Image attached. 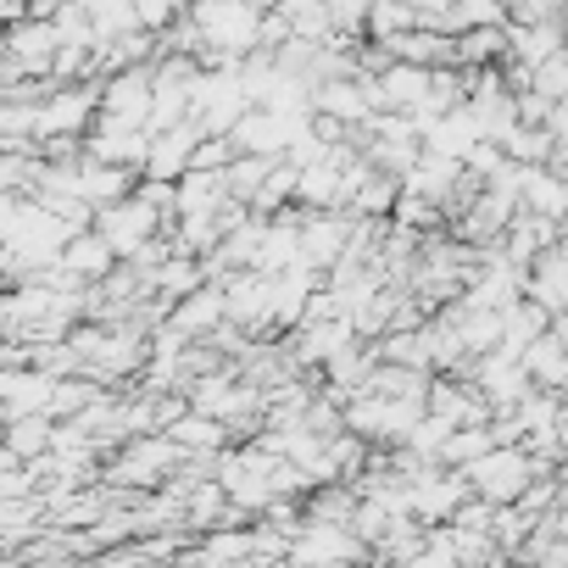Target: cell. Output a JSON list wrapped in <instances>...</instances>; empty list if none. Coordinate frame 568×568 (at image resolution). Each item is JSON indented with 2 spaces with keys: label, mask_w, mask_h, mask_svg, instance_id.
Instances as JSON below:
<instances>
[{
  "label": "cell",
  "mask_w": 568,
  "mask_h": 568,
  "mask_svg": "<svg viewBox=\"0 0 568 568\" xmlns=\"http://www.w3.org/2000/svg\"><path fill=\"white\" fill-rule=\"evenodd\" d=\"M7 278H12V262H7V251H0V291H7Z\"/></svg>",
  "instance_id": "8fae6325"
},
{
  "label": "cell",
  "mask_w": 568,
  "mask_h": 568,
  "mask_svg": "<svg viewBox=\"0 0 568 568\" xmlns=\"http://www.w3.org/2000/svg\"><path fill=\"white\" fill-rule=\"evenodd\" d=\"M524 90H529V95H540V101H562V90H568V62H562V51H557V57H546V62H535Z\"/></svg>",
  "instance_id": "5b68a950"
},
{
  "label": "cell",
  "mask_w": 568,
  "mask_h": 568,
  "mask_svg": "<svg viewBox=\"0 0 568 568\" xmlns=\"http://www.w3.org/2000/svg\"><path fill=\"white\" fill-rule=\"evenodd\" d=\"M562 0H507V23H551Z\"/></svg>",
  "instance_id": "52a82bcc"
},
{
  "label": "cell",
  "mask_w": 568,
  "mask_h": 568,
  "mask_svg": "<svg viewBox=\"0 0 568 568\" xmlns=\"http://www.w3.org/2000/svg\"><path fill=\"white\" fill-rule=\"evenodd\" d=\"M212 324H223V291H217V284H195V291L184 302H173V313H168L173 335H201Z\"/></svg>",
  "instance_id": "3957f363"
},
{
  "label": "cell",
  "mask_w": 568,
  "mask_h": 568,
  "mask_svg": "<svg viewBox=\"0 0 568 568\" xmlns=\"http://www.w3.org/2000/svg\"><path fill=\"white\" fill-rule=\"evenodd\" d=\"M240 7H251V12H273L278 0H240Z\"/></svg>",
  "instance_id": "30bf717a"
},
{
  "label": "cell",
  "mask_w": 568,
  "mask_h": 568,
  "mask_svg": "<svg viewBox=\"0 0 568 568\" xmlns=\"http://www.w3.org/2000/svg\"><path fill=\"white\" fill-rule=\"evenodd\" d=\"M18 206H23V201L0 195V245H7V234H12V223H18Z\"/></svg>",
  "instance_id": "ba28073f"
},
{
  "label": "cell",
  "mask_w": 568,
  "mask_h": 568,
  "mask_svg": "<svg viewBox=\"0 0 568 568\" xmlns=\"http://www.w3.org/2000/svg\"><path fill=\"white\" fill-rule=\"evenodd\" d=\"M524 296H529L540 313L562 318V245H546V251L524 267Z\"/></svg>",
  "instance_id": "7a4b0ae2"
},
{
  "label": "cell",
  "mask_w": 568,
  "mask_h": 568,
  "mask_svg": "<svg viewBox=\"0 0 568 568\" xmlns=\"http://www.w3.org/2000/svg\"><path fill=\"white\" fill-rule=\"evenodd\" d=\"M57 262H62L79 284H84V278H106V273H112V251H106V240H101V234H84V229H79V234H68V245H62V256H57Z\"/></svg>",
  "instance_id": "277c9868"
},
{
  "label": "cell",
  "mask_w": 568,
  "mask_h": 568,
  "mask_svg": "<svg viewBox=\"0 0 568 568\" xmlns=\"http://www.w3.org/2000/svg\"><path fill=\"white\" fill-rule=\"evenodd\" d=\"M45 435H51L45 424H23V429H18V446H23V452H34V446H45Z\"/></svg>",
  "instance_id": "9c48e42d"
},
{
  "label": "cell",
  "mask_w": 568,
  "mask_h": 568,
  "mask_svg": "<svg viewBox=\"0 0 568 568\" xmlns=\"http://www.w3.org/2000/svg\"><path fill=\"white\" fill-rule=\"evenodd\" d=\"M129 7H134V23H140L145 34H168V23L184 18L190 0H129Z\"/></svg>",
  "instance_id": "8992f818"
},
{
  "label": "cell",
  "mask_w": 568,
  "mask_h": 568,
  "mask_svg": "<svg viewBox=\"0 0 568 568\" xmlns=\"http://www.w3.org/2000/svg\"><path fill=\"white\" fill-rule=\"evenodd\" d=\"M90 217H95V234L106 240L112 256H134L145 240H156V234L168 229V217H162L140 190H129L123 201H112V206H101V212H90Z\"/></svg>",
  "instance_id": "6da1fadb"
}]
</instances>
